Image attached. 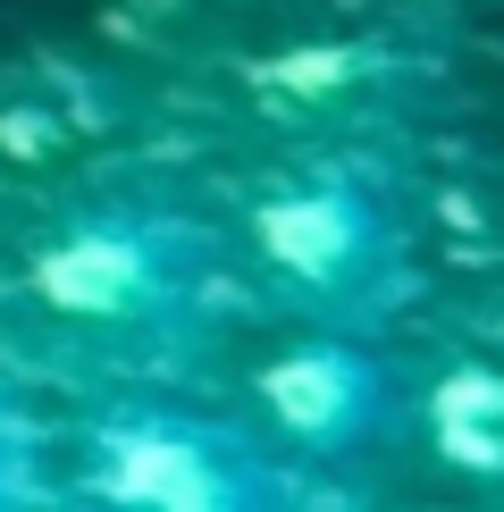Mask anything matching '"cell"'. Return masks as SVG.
<instances>
[{"mask_svg":"<svg viewBox=\"0 0 504 512\" xmlns=\"http://www.w3.org/2000/svg\"><path fill=\"white\" fill-rule=\"evenodd\" d=\"M252 412L303 462H345V454H362V445H378L395 429L404 395H395L387 361L362 336L320 328V336H294L286 353H269L252 370Z\"/></svg>","mask_w":504,"mask_h":512,"instance_id":"277c9868","label":"cell"},{"mask_svg":"<svg viewBox=\"0 0 504 512\" xmlns=\"http://www.w3.org/2000/svg\"><path fill=\"white\" fill-rule=\"evenodd\" d=\"M219 294V244L177 202L110 194L84 202L26 252V303L101 345L185 336Z\"/></svg>","mask_w":504,"mask_h":512,"instance_id":"6da1fadb","label":"cell"},{"mask_svg":"<svg viewBox=\"0 0 504 512\" xmlns=\"http://www.w3.org/2000/svg\"><path fill=\"white\" fill-rule=\"evenodd\" d=\"M244 252L294 311H311L336 336L387 328L412 294V244L387 185L353 168H294L261 185L244 210Z\"/></svg>","mask_w":504,"mask_h":512,"instance_id":"7a4b0ae2","label":"cell"},{"mask_svg":"<svg viewBox=\"0 0 504 512\" xmlns=\"http://www.w3.org/2000/svg\"><path fill=\"white\" fill-rule=\"evenodd\" d=\"M17 496H26V429L0 403V512H17Z\"/></svg>","mask_w":504,"mask_h":512,"instance_id":"8992f818","label":"cell"},{"mask_svg":"<svg viewBox=\"0 0 504 512\" xmlns=\"http://www.w3.org/2000/svg\"><path fill=\"white\" fill-rule=\"evenodd\" d=\"M420 420H429V445L437 462H454L462 479H488L504 471V387L488 361H446V370L429 378V395H420Z\"/></svg>","mask_w":504,"mask_h":512,"instance_id":"5b68a950","label":"cell"},{"mask_svg":"<svg viewBox=\"0 0 504 512\" xmlns=\"http://www.w3.org/2000/svg\"><path fill=\"white\" fill-rule=\"evenodd\" d=\"M93 512H294L286 471L244 429L177 403H126L84 437Z\"/></svg>","mask_w":504,"mask_h":512,"instance_id":"3957f363","label":"cell"}]
</instances>
